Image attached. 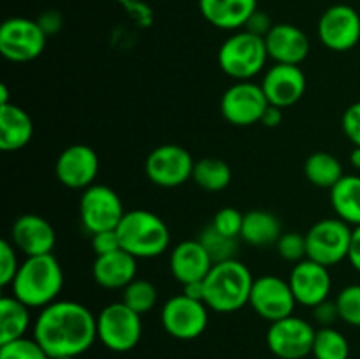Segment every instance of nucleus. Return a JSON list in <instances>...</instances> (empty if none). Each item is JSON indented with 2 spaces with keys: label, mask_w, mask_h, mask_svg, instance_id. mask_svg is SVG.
I'll list each match as a JSON object with an SVG mask.
<instances>
[{
  "label": "nucleus",
  "mask_w": 360,
  "mask_h": 359,
  "mask_svg": "<svg viewBox=\"0 0 360 359\" xmlns=\"http://www.w3.org/2000/svg\"><path fill=\"white\" fill-rule=\"evenodd\" d=\"M34 338L49 358H77L97 340V317L81 303L56 299L34 320Z\"/></svg>",
  "instance_id": "f257e3e1"
},
{
  "label": "nucleus",
  "mask_w": 360,
  "mask_h": 359,
  "mask_svg": "<svg viewBox=\"0 0 360 359\" xmlns=\"http://www.w3.org/2000/svg\"><path fill=\"white\" fill-rule=\"evenodd\" d=\"M13 296L30 308H44L58 299L63 289V270L53 253L27 257L20 264L13 284Z\"/></svg>",
  "instance_id": "f03ea898"
},
{
  "label": "nucleus",
  "mask_w": 360,
  "mask_h": 359,
  "mask_svg": "<svg viewBox=\"0 0 360 359\" xmlns=\"http://www.w3.org/2000/svg\"><path fill=\"white\" fill-rule=\"evenodd\" d=\"M253 282L252 271L241 260L231 259L213 264L204 278V303L218 313H232L250 303Z\"/></svg>",
  "instance_id": "7ed1b4c3"
},
{
  "label": "nucleus",
  "mask_w": 360,
  "mask_h": 359,
  "mask_svg": "<svg viewBox=\"0 0 360 359\" xmlns=\"http://www.w3.org/2000/svg\"><path fill=\"white\" fill-rule=\"evenodd\" d=\"M125 252L136 259H153L162 256L171 243V231L158 215L148 210H130L116 227Z\"/></svg>",
  "instance_id": "20e7f679"
},
{
  "label": "nucleus",
  "mask_w": 360,
  "mask_h": 359,
  "mask_svg": "<svg viewBox=\"0 0 360 359\" xmlns=\"http://www.w3.org/2000/svg\"><path fill=\"white\" fill-rule=\"evenodd\" d=\"M267 48L264 37L248 30H239L225 39L218 49V65L227 76L238 81H250L266 67Z\"/></svg>",
  "instance_id": "39448f33"
},
{
  "label": "nucleus",
  "mask_w": 360,
  "mask_h": 359,
  "mask_svg": "<svg viewBox=\"0 0 360 359\" xmlns=\"http://www.w3.org/2000/svg\"><path fill=\"white\" fill-rule=\"evenodd\" d=\"M354 227L341 218H323L315 222L306 232V250L308 259L333 267L348 259Z\"/></svg>",
  "instance_id": "423d86ee"
},
{
  "label": "nucleus",
  "mask_w": 360,
  "mask_h": 359,
  "mask_svg": "<svg viewBox=\"0 0 360 359\" xmlns=\"http://www.w3.org/2000/svg\"><path fill=\"white\" fill-rule=\"evenodd\" d=\"M143 336L141 315L123 301L104 306L97 317V338L112 352H129Z\"/></svg>",
  "instance_id": "0eeeda50"
},
{
  "label": "nucleus",
  "mask_w": 360,
  "mask_h": 359,
  "mask_svg": "<svg viewBox=\"0 0 360 359\" xmlns=\"http://www.w3.org/2000/svg\"><path fill=\"white\" fill-rule=\"evenodd\" d=\"M125 213L122 199L111 187L94 183L81 194L79 218L83 227L90 234L112 231L118 227Z\"/></svg>",
  "instance_id": "6e6552de"
},
{
  "label": "nucleus",
  "mask_w": 360,
  "mask_h": 359,
  "mask_svg": "<svg viewBox=\"0 0 360 359\" xmlns=\"http://www.w3.org/2000/svg\"><path fill=\"white\" fill-rule=\"evenodd\" d=\"M48 35L37 23L28 18H9L0 27V53L6 60L16 63L32 62L42 55Z\"/></svg>",
  "instance_id": "1a4fd4ad"
},
{
  "label": "nucleus",
  "mask_w": 360,
  "mask_h": 359,
  "mask_svg": "<svg viewBox=\"0 0 360 359\" xmlns=\"http://www.w3.org/2000/svg\"><path fill=\"white\" fill-rule=\"evenodd\" d=\"M207 305L199 299L178 294L167 299L162 306L160 320L165 333L176 340H195L206 331L210 322Z\"/></svg>",
  "instance_id": "9d476101"
},
{
  "label": "nucleus",
  "mask_w": 360,
  "mask_h": 359,
  "mask_svg": "<svg viewBox=\"0 0 360 359\" xmlns=\"http://www.w3.org/2000/svg\"><path fill=\"white\" fill-rule=\"evenodd\" d=\"M195 160L179 144H162L146 158V176L151 183L164 189H174L192 180Z\"/></svg>",
  "instance_id": "9b49d317"
},
{
  "label": "nucleus",
  "mask_w": 360,
  "mask_h": 359,
  "mask_svg": "<svg viewBox=\"0 0 360 359\" xmlns=\"http://www.w3.org/2000/svg\"><path fill=\"white\" fill-rule=\"evenodd\" d=\"M316 329L301 317H285L271 322L267 329V347L280 359H304L313 352Z\"/></svg>",
  "instance_id": "f8f14e48"
},
{
  "label": "nucleus",
  "mask_w": 360,
  "mask_h": 359,
  "mask_svg": "<svg viewBox=\"0 0 360 359\" xmlns=\"http://www.w3.org/2000/svg\"><path fill=\"white\" fill-rule=\"evenodd\" d=\"M267 106L269 102L260 84L253 81H238L221 95L220 111L232 125L248 127L262 120Z\"/></svg>",
  "instance_id": "ddd939ff"
},
{
  "label": "nucleus",
  "mask_w": 360,
  "mask_h": 359,
  "mask_svg": "<svg viewBox=\"0 0 360 359\" xmlns=\"http://www.w3.org/2000/svg\"><path fill=\"white\" fill-rule=\"evenodd\" d=\"M248 305L255 310L257 315L269 322H276L285 317L294 315L297 301L288 280H283L276 275H262L253 282Z\"/></svg>",
  "instance_id": "4468645a"
},
{
  "label": "nucleus",
  "mask_w": 360,
  "mask_h": 359,
  "mask_svg": "<svg viewBox=\"0 0 360 359\" xmlns=\"http://www.w3.org/2000/svg\"><path fill=\"white\" fill-rule=\"evenodd\" d=\"M319 39L333 51H348L360 41V16L347 4L329 7L319 20Z\"/></svg>",
  "instance_id": "2eb2a0df"
},
{
  "label": "nucleus",
  "mask_w": 360,
  "mask_h": 359,
  "mask_svg": "<svg viewBox=\"0 0 360 359\" xmlns=\"http://www.w3.org/2000/svg\"><path fill=\"white\" fill-rule=\"evenodd\" d=\"M98 168L101 162L94 148L86 144H72L58 155L55 172L62 185L74 190H84L95 183Z\"/></svg>",
  "instance_id": "dca6fc26"
},
{
  "label": "nucleus",
  "mask_w": 360,
  "mask_h": 359,
  "mask_svg": "<svg viewBox=\"0 0 360 359\" xmlns=\"http://www.w3.org/2000/svg\"><path fill=\"white\" fill-rule=\"evenodd\" d=\"M294 298L297 305L315 308L322 301L329 299L330 294V273L329 267L315 263L311 259H304L294 264L288 277Z\"/></svg>",
  "instance_id": "f3484780"
},
{
  "label": "nucleus",
  "mask_w": 360,
  "mask_h": 359,
  "mask_svg": "<svg viewBox=\"0 0 360 359\" xmlns=\"http://www.w3.org/2000/svg\"><path fill=\"white\" fill-rule=\"evenodd\" d=\"M260 87L271 106L285 109L302 99L306 92V76L299 65L274 63L264 74Z\"/></svg>",
  "instance_id": "a211bd4d"
},
{
  "label": "nucleus",
  "mask_w": 360,
  "mask_h": 359,
  "mask_svg": "<svg viewBox=\"0 0 360 359\" xmlns=\"http://www.w3.org/2000/svg\"><path fill=\"white\" fill-rule=\"evenodd\" d=\"M11 243L27 257L53 253L56 232L53 225L41 215L27 213L14 220L11 227Z\"/></svg>",
  "instance_id": "6ab92c4d"
},
{
  "label": "nucleus",
  "mask_w": 360,
  "mask_h": 359,
  "mask_svg": "<svg viewBox=\"0 0 360 359\" xmlns=\"http://www.w3.org/2000/svg\"><path fill=\"white\" fill-rule=\"evenodd\" d=\"M264 41L269 58L276 63H288V65H299L304 62L311 48L308 35L290 23L273 25Z\"/></svg>",
  "instance_id": "aec40b11"
},
{
  "label": "nucleus",
  "mask_w": 360,
  "mask_h": 359,
  "mask_svg": "<svg viewBox=\"0 0 360 359\" xmlns=\"http://www.w3.org/2000/svg\"><path fill=\"white\" fill-rule=\"evenodd\" d=\"M213 264L210 253L206 252L199 239H186V241L178 243L172 248L171 259H169L172 277L181 285L190 284V282H202Z\"/></svg>",
  "instance_id": "412c9836"
},
{
  "label": "nucleus",
  "mask_w": 360,
  "mask_h": 359,
  "mask_svg": "<svg viewBox=\"0 0 360 359\" xmlns=\"http://www.w3.org/2000/svg\"><path fill=\"white\" fill-rule=\"evenodd\" d=\"M137 275V259L123 248L116 252L97 256L91 266L95 284L104 289H125Z\"/></svg>",
  "instance_id": "4be33fe9"
},
{
  "label": "nucleus",
  "mask_w": 360,
  "mask_h": 359,
  "mask_svg": "<svg viewBox=\"0 0 360 359\" xmlns=\"http://www.w3.org/2000/svg\"><path fill=\"white\" fill-rule=\"evenodd\" d=\"M204 20L221 30H239L257 11V0H199Z\"/></svg>",
  "instance_id": "5701e85b"
},
{
  "label": "nucleus",
  "mask_w": 360,
  "mask_h": 359,
  "mask_svg": "<svg viewBox=\"0 0 360 359\" xmlns=\"http://www.w3.org/2000/svg\"><path fill=\"white\" fill-rule=\"evenodd\" d=\"M34 136V122L23 108L14 102L0 106V150L18 151Z\"/></svg>",
  "instance_id": "b1692460"
},
{
  "label": "nucleus",
  "mask_w": 360,
  "mask_h": 359,
  "mask_svg": "<svg viewBox=\"0 0 360 359\" xmlns=\"http://www.w3.org/2000/svg\"><path fill=\"white\" fill-rule=\"evenodd\" d=\"M330 206L338 218L352 227L360 225V176L345 175L330 189Z\"/></svg>",
  "instance_id": "393cba45"
},
{
  "label": "nucleus",
  "mask_w": 360,
  "mask_h": 359,
  "mask_svg": "<svg viewBox=\"0 0 360 359\" xmlns=\"http://www.w3.org/2000/svg\"><path fill=\"white\" fill-rule=\"evenodd\" d=\"M281 232V224L276 215L266 210H253L245 213L241 239L252 246L276 245Z\"/></svg>",
  "instance_id": "a878e982"
},
{
  "label": "nucleus",
  "mask_w": 360,
  "mask_h": 359,
  "mask_svg": "<svg viewBox=\"0 0 360 359\" xmlns=\"http://www.w3.org/2000/svg\"><path fill=\"white\" fill-rule=\"evenodd\" d=\"M30 324V306L14 296H2L0 299V345L27 336Z\"/></svg>",
  "instance_id": "bb28decb"
},
{
  "label": "nucleus",
  "mask_w": 360,
  "mask_h": 359,
  "mask_svg": "<svg viewBox=\"0 0 360 359\" xmlns=\"http://www.w3.org/2000/svg\"><path fill=\"white\" fill-rule=\"evenodd\" d=\"M304 175L309 183L320 189H333L345 176L343 164L329 151H315L304 162Z\"/></svg>",
  "instance_id": "cd10ccee"
},
{
  "label": "nucleus",
  "mask_w": 360,
  "mask_h": 359,
  "mask_svg": "<svg viewBox=\"0 0 360 359\" xmlns=\"http://www.w3.org/2000/svg\"><path fill=\"white\" fill-rule=\"evenodd\" d=\"M192 180L207 192H221L231 185V165L217 157L200 158L193 165Z\"/></svg>",
  "instance_id": "c85d7f7f"
},
{
  "label": "nucleus",
  "mask_w": 360,
  "mask_h": 359,
  "mask_svg": "<svg viewBox=\"0 0 360 359\" xmlns=\"http://www.w3.org/2000/svg\"><path fill=\"white\" fill-rule=\"evenodd\" d=\"M311 354L315 359H348L350 345L345 334L336 327H320L316 329Z\"/></svg>",
  "instance_id": "c756f323"
},
{
  "label": "nucleus",
  "mask_w": 360,
  "mask_h": 359,
  "mask_svg": "<svg viewBox=\"0 0 360 359\" xmlns=\"http://www.w3.org/2000/svg\"><path fill=\"white\" fill-rule=\"evenodd\" d=\"M157 287L150 280H146V278H136V280H132L123 289L122 294V301L129 308H132L134 312L139 313V315L151 312L155 308V305H157Z\"/></svg>",
  "instance_id": "7c9ffc66"
},
{
  "label": "nucleus",
  "mask_w": 360,
  "mask_h": 359,
  "mask_svg": "<svg viewBox=\"0 0 360 359\" xmlns=\"http://www.w3.org/2000/svg\"><path fill=\"white\" fill-rule=\"evenodd\" d=\"M197 239L202 243V246L206 248V252L210 253L211 260H213L214 264L236 259V256H238V238H231V236L221 234V232H218L211 224L202 229V232H200V236Z\"/></svg>",
  "instance_id": "2f4dec72"
},
{
  "label": "nucleus",
  "mask_w": 360,
  "mask_h": 359,
  "mask_svg": "<svg viewBox=\"0 0 360 359\" xmlns=\"http://www.w3.org/2000/svg\"><path fill=\"white\" fill-rule=\"evenodd\" d=\"M0 359H51L35 338H18L0 345Z\"/></svg>",
  "instance_id": "473e14b6"
},
{
  "label": "nucleus",
  "mask_w": 360,
  "mask_h": 359,
  "mask_svg": "<svg viewBox=\"0 0 360 359\" xmlns=\"http://www.w3.org/2000/svg\"><path fill=\"white\" fill-rule=\"evenodd\" d=\"M340 319L350 326L360 327V284L347 285L336 298Z\"/></svg>",
  "instance_id": "72a5a7b5"
},
{
  "label": "nucleus",
  "mask_w": 360,
  "mask_h": 359,
  "mask_svg": "<svg viewBox=\"0 0 360 359\" xmlns=\"http://www.w3.org/2000/svg\"><path fill=\"white\" fill-rule=\"evenodd\" d=\"M278 256L287 263H301L308 259V250H306V236L301 232H283L276 243Z\"/></svg>",
  "instance_id": "f704fd0d"
},
{
  "label": "nucleus",
  "mask_w": 360,
  "mask_h": 359,
  "mask_svg": "<svg viewBox=\"0 0 360 359\" xmlns=\"http://www.w3.org/2000/svg\"><path fill=\"white\" fill-rule=\"evenodd\" d=\"M243 222H245V215L236 208L227 206L217 211L211 225L221 234L231 236V238H241Z\"/></svg>",
  "instance_id": "c9c22d12"
},
{
  "label": "nucleus",
  "mask_w": 360,
  "mask_h": 359,
  "mask_svg": "<svg viewBox=\"0 0 360 359\" xmlns=\"http://www.w3.org/2000/svg\"><path fill=\"white\" fill-rule=\"evenodd\" d=\"M20 260H18L16 246L11 241L4 239L0 243V285L7 287L13 284L18 270H20Z\"/></svg>",
  "instance_id": "e433bc0d"
},
{
  "label": "nucleus",
  "mask_w": 360,
  "mask_h": 359,
  "mask_svg": "<svg viewBox=\"0 0 360 359\" xmlns=\"http://www.w3.org/2000/svg\"><path fill=\"white\" fill-rule=\"evenodd\" d=\"M120 248H122V243H120L116 229L91 234V250L95 252V256H105V253L116 252Z\"/></svg>",
  "instance_id": "4c0bfd02"
},
{
  "label": "nucleus",
  "mask_w": 360,
  "mask_h": 359,
  "mask_svg": "<svg viewBox=\"0 0 360 359\" xmlns=\"http://www.w3.org/2000/svg\"><path fill=\"white\" fill-rule=\"evenodd\" d=\"M343 132L355 146H360V102H355L345 111Z\"/></svg>",
  "instance_id": "58836bf2"
},
{
  "label": "nucleus",
  "mask_w": 360,
  "mask_h": 359,
  "mask_svg": "<svg viewBox=\"0 0 360 359\" xmlns=\"http://www.w3.org/2000/svg\"><path fill=\"white\" fill-rule=\"evenodd\" d=\"M313 317H315L316 322L322 327H329L340 319V310H338V303L330 301V299H326L320 305H316L313 308Z\"/></svg>",
  "instance_id": "ea45409f"
},
{
  "label": "nucleus",
  "mask_w": 360,
  "mask_h": 359,
  "mask_svg": "<svg viewBox=\"0 0 360 359\" xmlns=\"http://www.w3.org/2000/svg\"><path fill=\"white\" fill-rule=\"evenodd\" d=\"M271 28H273L271 18L259 9H257L255 13L250 16V20L246 21V25H245V30L252 32V34L259 35V37H266V35L269 34Z\"/></svg>",
  "instance_id": "a19ab883"
},
{
  "label": "nucleus",
  "mask_w": 360,
  "mask_h": 359,
  "mask_svg": "<svg viewBox=\"0 0 360 359\" xmlns=\"http://www.w3.org/2000/svg\"><path fill=\"white\" fill-rule=\"evenodd\" d=\"M37 23L41 25V28L44 30L46 35H53L56 34V32H60V28H62V14L56 13V11H46V13H42L41 16L37 18Z\"/></svg>",
  "instance_id": "79ce46f5"
},
{
  "label": "nucleus",
  "mask_w": 360,
  "mask_h": 359,
  "mask_svg": "<svg viewBox=\"0 0 360 359\" xmlns=\"http://www.w3.org/2000/svg\"><path fill=\"white\" fill-rule=\"evenodd\" d=\"M281 120H283V109L278 108V106H267V109L264 111L262 115V120H260V123L266 127H269V129H274V127H278L281 123Z\"/></svg>",
  "instance_id": "37998d69"
},
{
  "label": "nucleus",
  "mask_w": 360,
  "mask_h": 359,
  "mask_svg": "<svg viewBox=\"0 0 360 359\" xmlns=\"http://www.w3.org/2000/svg\"><path fill=\"white\" fill-rule=\"evenodd\" d=\"M348 260H350L352 266L360 273V225L354 227V232H352V245L350 253H348Z\"/></svg>",
  "instance_id": "c03bdc74"
},
{
  "label": "nucleus",
  "mask_w": 360,
  "mask_h": 359,
  "mask_svg": "<svg viewBox=\"0 0 360 359\" xmlns=\"http://www.w3.org/2000/svg\"><path fill=\"white\" fill-rule=\"evenodd\" d=\"M183 294L188 296V298H192V299L204 301V280L202 282H190V284L183 285Z\"/></svg>",
  "instance_id": "a18cd8bd"
},
{
  "label": "nucleus",
  "mask_w": 360,
  "mask_h": 359,
  "mask_svg": "<svg viewBox=\"0 0 360 359\" xmlns=\"http://www.w3.org/2000/svg\"><path fill=\"white\" fill-rule=\"evenodd\" d=\"M350 162L355 169H360V146H355L350 153Z\"/></svg>",
  "instance_id": "49530a36"
},
{
  "label": "nucleus",
  "mask_w": 360,
  "mask_h": 359,
  "mask_svg": "<svg viewBox=\"0 0 360 359\" xmlns=\"http://www.w3.org/2000/svg\"><path fill=\"white\" fill-rule=\"evenodd\" d=\"M2 104H9V90H7L6 84L0 87V106Z\"/></svg>",
  "instance_id": "de8ad7c7"
},
{
  "label": "nucleus",
  "mask_w": 360,
  "mask_h": 359,
  "mask_svg": "<svg viewBox=\"0 0 360 359\" xmlns=\"http://www.w3.org/2000/svg\"><path fill=\"white\" fill-rule=\"evenodd\" d=\"M51 359H77V358H51Z\"/></svg>",
  "instance_id": "09e8293b"
}]
</instances>
